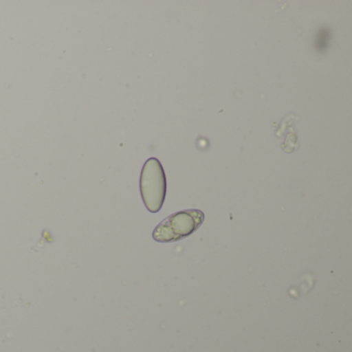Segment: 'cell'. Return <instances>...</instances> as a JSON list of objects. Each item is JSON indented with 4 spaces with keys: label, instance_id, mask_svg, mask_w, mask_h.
I'll return each mask as SVG.
<instances>
[{
    "label": "cell",
    "instance_id": "6da1fadb",
    "mask_svg": "<svg viewBox=\"0 0 352 352\" xmlns=\"http://www.w3.org/2000/svg\"><path fill=\"white\" fill-rule=\"evenodd\" d=\"M205 220L201 210H184L162 220L153 232V239L160 243H172L182 240L197 232Z\"/></svg>",
    "mask_w": 352,
    "mask_h": 352
},
{
    "label": "cell",
    "instance_id": "7a4b0ae2",
    "mask_svg": "<svg viewBox=\"0 0 352 352\" xmlns=\"http://www.w3.org/2000/svg\"><path fill=\"white\" fill-rule=\"evenodd\" d=\"M140 189L148 211L151 213L160 212L166 199V178L162 162L157 158H149L144 164Z\"/></svg>",
    "mask_w": 352,
    "mask_h": 352
}]
</instances>
